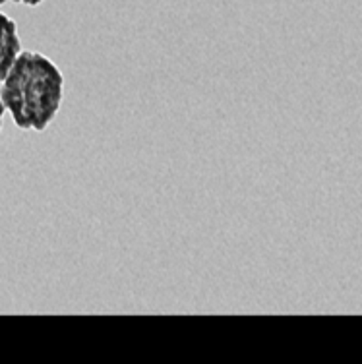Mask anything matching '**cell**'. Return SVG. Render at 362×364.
<instances>
[{
    "label": "cell",
    "instance_id": "obj_1",
    "mask_svg": "<svg viewBox=\"0 0 362 364\" xmlns=\"http://www.w3.org/2000/svg\"><path fill=\"white\" fill-rule=\"evenodd\" d=\"M64 93L63 72L41 53H20L4 77L0 91L14 124L21 130L43 132L60 109Z\"/></svg>",
    "mask_w": 362,
    "mask_h": 364
},
{
    "label": "cell",
    "instance_id": "obj_2",
    "mask_svg": "<svg viewBox=\"0 0 362 364\" xmlns=\"http://www.w3.org/2000/svg\"><path fill=\"white\" fill-rule=\"evenodd\" d=\"M20 37H18V28L16 21L10 20L8 16L0 14V82H4V77L16 63V58L20 55Z\"/></svg>",
    "mask_w": 362,
    "mask_h": 364
},
{
    "label": "cell",
    "instance_id": "obj_3",
    "mask_svg": "<svg viewBox=\"0 0 362 364\" xmlns=\"http://www.w3.org/2000/svg\"><path fill=\"white\" fill-rule=\"evenodd\" d=\"M12 2H20V4H28V6H37L43 0H12Z\"/></svg>",
    "mask_w": 362,
    "mask_h": 364
},
{
    "label": "cell",
    "instance_id": "obj_4",
    "mask_svg": "<svg viewBox=\"0 0 362 364\" xmlns=\"http://www.w3.org/2000/svg\"><path fill=\"white\" fill-rule=\"evenodd\" d=\"M4 103H2V97H0V128H2V117H4Z\"/></svg>",
    "mask_w": 362,
    "mask_h": 364
},
{
    "label": "cell",
    "instance_id": "obj_5",
    "mask_svg": "<svg viewBox=\"0 0 362 364\" xmlns=\"http://www.w3.org/2000/svg\"><path fill=\"white\" fill-rule=\"evenodd\" d=\"M4 2H6V0H0V6H2V4H4Z\"/></svg>",
    "mask_w": 362,
    "mask_h": 364
}]
</instances>
